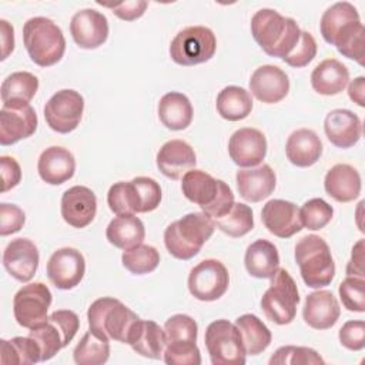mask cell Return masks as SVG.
Masks as SVG:
<instances>
[{
	"mask_svg": "<svg viewBox=\"0 0 365 365\" xmlns=\"http://www.w3.org/2000/svg\"><path fill=\"white\" fill-rule=\"evenodd\" d=\"M127 344L141 356L160 359L167 345L165 331L154 321L138 319L128 335Z\"/></svg>",
	"mask_w": 365,
	"mask_h": 365,
	"instance_id": "27",
	"label": "cell"
},
{
	"mask_svg": "<svg viewBox=\"0 0 365 365\" xmlns=\"http://www.w3.org/2000/svg\"><path fill=\"white\" fill-rule=\"evenodd\" d=\"M217 50V38L204 26L185 27L177 33L170 44V56L180 66H195L208 61Z\"/></svg>",
	"mask_w": 365,
	"mask_h": 365,
	"instance_id": "10",
	"label": "cell"
},
{
	"mask_svg": "<svg viewBox=\"0 0 365 365\" xmlns=\"http://www.w3.org/2000/svg\"><path fill=\"white\" fill-rule=\"evenodd\" d=\"M29 335L34 338L38 344L41 349V361L51 359L61 348L66 346L63 332L60 331L57 324L51 321L48 317L41 324L33 327Z\"/></svg>",
	"mask_w": 365,
	"mask_h": 365,
	"instance_id": "42",
	"label": "cell"
},
{
	"mask_svg": "<svg viewBox=\"0 0 365 365\" xmlns=\"http://www.w3.org/2000/svg\"><path fill=\"white\" fill-rule=\"evenodd\" d=\"M365 78L362 76L356 77L355 80H352L348 86V96L349 98L356 103L359 107H364L365 106V100H364V96H365Z\"/></svg>",
	"mask_w": 365,
	"mask_h": 365,
	"instance_id": "57",
	"label": "cell"
},
{
	"mask_svg": "<svg viewBox=\"0 0 365 365\" xmlns=\"http://www.w3.org/2000/svg\"><path fill=\"white\" fill-rule=\"evenodd\" d=\"M38 90V78L29 71H16L1 83V101L30 103Z\"/></svg>",
	"mask_w": 365,
	"mask_h": 365,
	"instance_id": "38",
	"label": "cell"
},
{
	"mask_svg": "<svg viewBox=\"0 0 365 365\" xmlns=\"http://www.w3.org/2000/svg\"><path fill=\"white\" fill-rule=\"evenodd\" d=\"M230 284V275L225 265L214 258L197 264L188 275V289L200 301H217L221 298Z\"/></svg>",
	"mask_w": 365,
	"mask_h": 365,
	"instance_id": "12",
	"label": "cell"
},
{
	"mask_svg": "<svg viewBox=\"0 0 365 365\" xmlns=\"http://www.w3.org/2000/svg\"><path fill=\"white\" fill-rule=\"evenodd\" d=\"M342 305L352 312L365 311V281L361 277L348 275L338 288Z\"/></svg>",
	"mask_w": 365,
	"mask_h": 365,
	"instance_id": "46",
	"label": "cell"
},
{
	"mask_svg": "<svg viewBox=\"0 0 365 365\" xmlns=\"http://www.w3.org/2000/svg\"><path fill=\"white\" fill-rule=\"evenodd\" d=\"M324 362L315 349L295 345L281 346L269 358V365H317Z\"/></svg>",
	"mask_w": 365,
	"mask_h": 365,
	"instance_id": "43",
	"label": "cell"
},
{
	"mask_svg": "<svg viewBox=\"0 0 365 365\" xmlns=\"http://www.w3.org/2000/svg\"><path fill=\"white\" fill-rule=\"evenodd\" d=\"M148 3L144 0H133V1H124L120 4H104V7H108L110 10H113V13L125 21H133L140 19L145 9H147Z\"/></svg>",
	"mask_w": 365,
	"mask_h": 365,
	"instance_id": "54",
	"label": "cell"
},
{
	"mask_svg": "<svg viewBox=\"0 0 365 365\" xmlns=\"http://www.w3.org/2000/svg\"><path fill=\"white\" fill-rule=\"evenodd\" d=\"M228 154L238 167L259 165L267 155V138L257 128H240L230 137Z\"/></svg>",
	"mask_w": 365,
	"mask_h": 365,
	"instance_id": "17",
	"label": "cell"
},
{
	"mask_svg": "<svg viewBox=\"0 0 365 365\" xmlns=\"http://www.w3.org/2000/svg\"><path fill=\"white\" fill-rule=\"evenodd\" d=\"M214 220L205 212H190L164 231L167 251L178 259H191L214 234Z\"/></svg>",
	"mask_w": 365,
	"mask_h": 365,
	"instance_id": "3",
	"label": "cell"
},
{
	"mask_svg": "<svg viewBox=\"0 0 365 365\" xmlns=\"http://www.w3.org/2000/svg\"><path fill=\"white\" fill-rule=\"evenodd\" d=\"M51 304V292L43 282H31L21 287L13 298V314L17 324L31 329L47 319Z\"/></svg>",
	"mask_w": 365,
	"mask_h": 365,
	"instance_id": "13",
	"label": "cell"
},
{
	"mask_svg": "<svg viewBox=\"0 0 365 365\" xmlns=\"http://www.w3.org/2000/svg\"><path fill=\"white\" fill-rule=\"evenodd\" d=\"M0 37H1V60H6L14 50V30L13 26L1 19L0 20Z\"/></svg>",
	"mask_w": 365,
	"mask_h": 365,
	"instance_id": "56",
	"label": "cell"
},
{
	"mask_svg": "<svg viewBox=\"0 0 365 365\" xmlns=\"http://www.w3.org/2000/svg\"><path fill=\"white\" fill-rule=\"evenodd\" d=\"M317 56V41L311 33L301 30V37L294 50L282 58L288 66L301 68L308 66Z\"/></svg>",
	"mask_w": 365,
	"mask_h": 365,
	"instance_id": "48",
	"label": "cell"
},
{
	"mask_svg": "<svg viewBox=\"0 0 365 365\" xmlns=\"http://www.w3.org/2000/svg\"><path fill=\"white\" fill-rule=\"evenodd\" d=\"M334 215V208L322 198H311L299 208V217L302 227L317 231L324 228Z\"/></svg>",
	"mask_w": 365,
	"mask_h": 365,
	"instance_id": "44",
	"label": "cell"
},
{
	"mask_svg": "<svg viewBox=\"0 0 365 365\" xmlns=\"http://www.w3.org/2000/svg\"><path fill=\"white\" fill-rule=\"evenodd\" d=\"M346 275L364 278V240H359L351 254V259L346 265Z\"/></svg>",
	"mask_w": 365,
	"mask_h": 365,
	"instance_id": "55",
	"label": "cell"
},
{
	"mask_svg": "<svg viewBox=\"0 0 365 365\" xmlns=\"http://www.w3.org/2000/svg\"><path fill=\"white\" fill-rule=\"evenodd\" d=\"M84 111L83 96L71 88L54 93L44 106L47 125L60 134H68L77 128Z\"/></svg>",
	"mask_w": 365,
	"mask_h": 365,
	"instance_id": "11",
	"label": "cell"
},
{
	"mask_svg": "<svg viewBox=\"0 0 365 365\" xmlns=\"http://www.w3.org/2000/svg\"><path fill=\"white\" fill-rule=\"evenodd\" d=\"M123 265L134 275H144L153 272L160 264V254L153 245L138 244L133 248L124 250L121 255Z\"/></svg>",
	"mask_w": 365,
	"mask_h": 365,
	"instance_id": "41",
	"label": "cell"
},
{
	"mask_svg": "<svg viewBox=\"0 0 365 365\" xmlns=\"http://www.w3.org/2000/svg\"><path fill=\"white\" fill-rule=\"evenodd\" d=\"M235 180L240 195L250 202H258L268 198L277 185L275 171L268 164L238 170Z\"/></svg>",
	"mask_w": 365,
	"mask_h": 365,
	"instance_id": "25",
	"label": "cell"
},
{
	"mask_svg": "<svg viewBox=\"0 0 365 365\" xmlns=\"http://www.w3.org/2000/svg\"><path fill=\"white\" fill-rule=\"evenodd\" d=\"M40 255L36 244L27 238L11 240L3 252V267L20 282H29L38 267Z\"/></svg>",
	"mask_w": 365,
	"mask_h": 365,
	"instance_id": "18",
	"label": "cell"
},
{
	"mask_svg": "<svg viewBox=\"0 0 365 365\" xmlns=\"http://www.w3.org/2000/svg\"><path fill=\"white\" fill-rule=\"evenodd\" d=\"M250 91L265 104L279 103L289 91L288 76L278 66H261L251 74Z\"/></svg>",
	"mask_w": 365,
	"mask_h": 365,
	"instance_id": "21",
	"label": "cell"
},
{
	"mask_svg": "<svg viewBox=\"0 0 365 365\" xmlns=\"http://www.w3.org/2000/svg\"><path fill=\"white\" fill-rule=\"evenodd\" d=\"M214 224L218 230L232 238L242 237L254 228L252 210L247 204L234 202L225 215L214 220Z\"/></svg>",
	"mask_w": 365,
	"mask_h": 365,
	"instance_id": "40",
	"label": "cell"
},
{
	"mask_svg": "<svg viewBox=\"0 0 365 365\" xmlns=\"http://www.w3.org/2000/svg\"><path fill=\"white\" fill-rule=\"evenodd\" d=\"M215 107L222 118L228 121H240L251 114L252 98L245 88L227 86L218 93Z\"/></svg>",
	"mask_w": 365,
	"mask_h": 365,
	"instance_id": "34",
	"label": "cell"
},
{
	"mask_svg": "<svg viewBox=\"0 0 365 365\" xmlns=\"http://www.w3.org/2000/svg\"><path fill=\"white\" fill-rule=\"evenodd\" d=\"M0 170H1V192L19 185L21 181V168L19 163L9 155L0 157Z\"/></svg>",
	"mask_w": 365,
	"mask_h": 365,
	"instance_id": "53",
	"label": "cell"
},
{
	"mask_svg": "<svg viewBox=\"0 0 365 365\" xmlns=\"http://www.w3.org/2000/svg\"><path fill=\"white\" fill-rule=\"evenodd\" d=\"M107 204L115 215L141 212V200L133 180L113 184L107 192Z\"/></svg>",
	"mask_w": 365,
	"mask_h": 365,
	"instance_id": "39",
	"label": "cell"
},
{
	"mask_svg": "<svg viewBox=\"0 0 365 365\" xmlns=\"http://www.w3.org/2000/svg\"><path fill=\"white\" fill-rule=\"evenodd\" d=\"M60 208L61 217L68 225L84 228L91 224L96 217L97 198L88 187L74 185L63 192Z\"/></svg>",
	"mask_w": 365,
	"mask_h": 365,
	"instance_id": "19",
	"label": "cell"
},
{
	"mask_svg": "<svg viewBox=\"0 0 365 365\" xmlns=\"http://www.w3.org/2000/svg\"><path fill=\"white\" fill-rule=\"evenodd\" d=\"M285 154L291 164L297 167H311L322 155V143L315 131L298 128L292 131L285 144Z\"/></svg>",
	"mask_w": 365,
	"mask_h": 365,
	"instance_id": "29",
	"label": "cell"
},
{
	"mask_svg": "<svg viewBox=\"0 0 365 365\" xmlns=\"http://www.w3.org/2000/svg\"><path fill=\"white\" fill-rule=\"evenodd\" d=\"M48 318L51 321H54L57 324V327L60 328V331L63 332L64 344L67 346L73 341V338L76 336V334L80 328V319H78L77 314L70 309H58V311L51 312L48 315Z\"/></svg>",
	"mask_w": 365,
	"mask_h": 365,
	"instance_id": "52",
	"label": "cell"
},
{
	"mask_svg": "<svg viewBox=\"0 0 365 365\" xmlns=\"http://www.w3.org/2000/svg\"><path fill=\"white\" fill-rule=\"evenodd\" d=\"M247 355H258L271 344L272 334L268 327L254 314H244L235 319Z\"/></svg>",
	"mask_w": 365,
	"mask_h": 365,
	"instance_id": "35",
	"label": "cell"
},
{
	"mask_svg": "<svg viewBox=\"0 0 365 365\" xmlns=\"http://www.w3.org/2000/svg\"><path fill=\"white\" fill-rule=\"evenodd\" d=\"M0 361L1 364L31 365L41 361V349L34 338L14 336L11 339L0 341Z\"/></svg>",
	"mask_w": 365,
	"mask_h": 365,
	"instance_id": "36",
	"label": "cell"
},
{
	"mask_svg": "<svg viewBox=\"0 0 365 365\" xmlns=\"http://www.w3.org/2000/svg\"><path fill=\"white\" fill-rule=\"evenodd\" d=\"M251 34L268 56L284 58L298 44L301 29L294 19L261 9L251 19Z\"/></svg>",
	"mask_w": 365,
	"mask_h": 365,
	"instance_id": "2",
	"label": "cell"
},
{
	"mask_svg": "<svg viewBox=\"0 0 365 365\" xmlns=\"http://www.w3.org/2000/svg\"><path fill=\"white\" fill-rule=\"evenodd\" d=\"M181 191L188 201L201 207L202 212L212 220L225 215L234 204L230 185L202 170L187 171L182 175Z\"/></svg>",
	"mask_w": 365,
	"mask_h": 365,
	"instance_id": "4",
	"label": "cell"
},
{
	"mask_svg": "<svg viewBox=\"0 0 365 365\" xmlns=\"http://www.w3.org/2000/svg\"><path fill=\"white\" fill-rule=\"evenodd\" d=\"M164 362L168 365H200L201 354L192 341L167 342L164 349Z\"/></svg>",
	"mask_w": 365,
	"mask_h": 365,
	"instance_id": "45",
	"label": "cell"
},
{
	"mask_svg": "<svg viewBox=\"0 0 365 365\" xmlns=\"http://www.w3.org/2000/svg\"><path fill=\"white\" fill-rule=\"evenodd\" d=\"M167 342L173 341H192L197 342L198 327L197 322L185 314H175L164 324Z\"/></svg>",
	"mask_w": 365,
	"mask_h": 365,
	"instance_id": "47",
	"label": "cell"
},
{
	"mask_svg": "<svg viewBox=\"0 0 365 365\" xmlns=\"http://www.w3.org/2000/svg\"><path fill=\"white\" fill-rule=\"evenodd\" d=\"M37 171L44 182L50 185H60L74 175V155L64 147L51 145L40 154Z\"/></svg>",
	"mask_w": 365,
	"mask_h": 365,
	"instance_id": "26",
	"label": "cell"
},
{
	"mask_svg": "<svg viewBox=\"0 0 365 365\" xmlns=\"http://www.w3.org/2000/svg\"><path fill=\"white\" fill-rule=\"evenodd\" d=\"M339 314V304L331 291L319 289L307 295L302 318L311 328L329 329L336 324Z\"/></svg>",
	"mask_w": 365,
	"mask_h": 365,
	"instance_id": "24",
	"label": "cell"
},
{
	"mask_svg": "<svg viewBox=\"0 0 365 365\" xmlns=\"http://www.w3.org/2000/svg\"><path fill=\"white\" fill-rule=\"evenodd\" d=\"M319 30L328 44L335 46L346 58L364 66L365 29L354 4L338 1L328 7L321 17Z\"/></svg>",
	"mask_w": 365,
	"mask_h": 365,
	"instance_id": "1",
	"label": "cell"
},
{
	"mask_svg": "<svg viewBox=\"0 0 365 365\" xmlns=\"http://www.w3.org/2000/svg\"><path fill=\"white\" fill-rule=\"evenodd\" d=\"M324 131L331 144L338 148L354 147L362 135L361 118L351 110L335 108L324 120Z\"/></svg>",
	"mask_w": 365,
	"mask_h": 365,
	"instance_id": "22",
	"label": "cell"
},
{
	"mask_svg": "<svg viewBox=\"0 0 365 365\" xmlns=\"http://www.w3.org/2000/svg\"><path fill=\"white\" fill-rule=\"evenodd\" d=\"M138 319L140 317L134 311L111 297L96 299L87 311L90 329L110 341L113 339L123 344H127L128 335Z\"/></svg>",
	"mask_w": 365,
	"mask_h": 365,
	"instance_id": "7",
	"label": "cell"
},
{
	"mask_svg": "<svg viewBox=\"0 0 365 365\" xmlns=\"http://www.w3.org/2000/svg\"><path fill=\"white\" fill-rule=\"evenodd\" d=\"M271 284L261 298L265 317L278 325L291 324L297 315L299 294L294 278L284 268H278L269 278Z\"/></svg>",
	"mask_w": 365,
	"mask_h": 365,
	"instance_id": "8",
	"label": "cell"
},
{
	"mask_svg": "<svg viewBox=\"0 0 365 365\" xmlns=\"http://www.w3.org/2000/svg\"><path fill=\"white\" fill-rule=\"evenodd\" d=\"M133 182L137 187L141 200V212L154 211L161 201V187L150 177H135Z\"/></svg>",
	"mask_w": 365,
	"mask_h": 365,
	"instance_id": "49",
	"label": "cell"
},
{
	"mask_svg": "<svg viewBox=\"0 0 365 365\" xmlns=\"http://www.w3.org/2000/svg\"><path fill=\"white\" fill-rule=\"evenodd\" d=\"M339 342L351 351H361L365 346V322L362 319L346 321L339 329Z\"/></svg>",
	"mask_w": 365,
	"mask_h": 365,
	"instance_id": "51",
	"label": "cell"
},
{
	"mask_svg": "<svg viewBox=\"0 0 365 365\" xmlns=\"http://www.w3.org/2000/svg\"><path fill=\"white\" fill-rule=\"evenodd\" d=\"M110 356V339L90 329L74 348L73 358L77 365H103Z\"/></svg>",
	"mask_w": 365,
	"mask_h": 365,
	"instance_id": "37",
	"label": "cell"
},
{
	"mask_svg": "<svg viewBox=\"0 0 365 365\" xmlns=\"http://www.w3.org/2000/svg\"><path fill=\"white\" fill-rule=\"evenodd\" d=\"M47 277L58 289H71L77 287L86 272V259L83 254L71 247H64L51 254L47 261Z\"/></svg>",
	"mask_w": 365,
	"mask_h": 365,
	"instance_id": "15",
	"label": "cell"
},
{
	"mask_svg": "<svg viewBox=\"0 0 365 365\" xmlns=\"http://www.w3.org/2000/svg\"><path fill=\"white\" fill-rule=\"evenodd\" d=\"M70 33L80 48H97L108 37L107 17L94 9H83L71 17Z\"/></svg>",
	"mask_w": 365,
	"mask_h": 365,
	"instance_id": "16",
	"label": "cell"
},
{
	"mask_svg": "<svg viewBox=\"0 0 365 365\" xmlns=\"http://www.w3.org/2000/svg\"><path fill=\"white\" fill-rule=\"evenodd\" d=\"M23 41L33 63L40 67L54 66L66 51L61 29L47 17H31L23 26Z\"/></svg>",
	"mask_w": 365,
	"mask_h": 365,
	"instance_id": "5",
	"label": "cell"
},
{
	"mask_svg": "<svg viewBox=\"0 0 365 365\" xmlns=\"http://www.w3.org/2000/svg\"><path fill=\"white\" fill-rule=\"evenodd\" d=\"M160 121L173 131L187 128L192 121V106L188 97L178 91H170L160 98L158 103Z\"/></svg>",
	"mask_w": 365,
	"mask_h": 365,
	"instance_id": "31",
	"label": "cell"
},
{
	"mask_svg": "<svg viewBox=\"0 0 365 365\" xmlns=\"http://www.w3.org/2000/svg\"><path fill=\"white\" fill-rule=\"evenodd\" d=\"M265 228L278 238H289L302 230L299 208L285 200H269L261 210Z\"/></svg>",
	"mask_w": 365,
	"mask_h": 365,
	"instance_id": "20",
	"label": "cell"
},
{
	"mask_svg": "<svg viewBox=\"0 0 365 365\" xmlns=\"http://www.w3.org/2000/svg\"><path fill=\"white\" fill-rule=\"evenodd\" d=\"M349 81V71L336 58L321 61L311 73L312 88L322 96H336L345 90Z\"/></svg>",
	"mask_w": 365,
	"mask_h": 365,
	"instance_id": "30",
	"label": "cell"
},
{
	"mask_svg": "<svg viewBox=\"0 0 365 365\" xmlns=\"http://www.w3.org/2000/svg\"><path fill=\"white\" fill-rule=\"evenodd\" d=\"M204 342L212 365H244L245 348L235 324L227 319L211 322L204 335Z\"/></svg>",
	"mask_w": 365,
	"mask_h": 365,
	"instance_id": "9",
	"label": "cell"
},
{
	"mask_svg": "<svg viewBox=\"0 0 365 365\" xmlns=\"http://www.w3.org/2000/svg\"><path fill=\"white\" fill-rule=\"evenodd\" d=\"M324 188L338 202H349L361 194V175L349 164H335L324 178Z\"/></svg>",
	"mask_w": 365,
	"mask_h": 365,
	"instance_id": "28",
	"label": "cell"
},
{
	"mask_svg": "<svg viewBox=\"0 0 365 365\" xmlns=\"http://www.w3.org/2000/svg\"><path fill=\"white\" fill-rule=\"evenodd\" d=\"M26 222L24 211L16 204H0V235H10L23 228Z\"/></svg>",
	"mask_w": 365,
	"mask_h": 365,
	"instance_id": "50",
	"label": "cell"
},
{
	"mask_svg": "<svg viewBox=\"0 0 365 365\" xmlns=\"http://www.w3.org/2000/svg\"><path fill=\"white\" fill-rule=\"evenodd\" d=\"M158 170L171 180H180L197 164L194 148L182 140H170L157 153Z\"/></svg>",
	"mask_w": 365,
	"mask_h": 365,
	"instance_id": "23",
	"label": "cell"
},
{
	"mask_svg": "<svg viewBox=\"0 0 365 365\" xmlns=\"http://www.w3.org/2000/svg\"><path fill=\"white\" fill-rule=\"evenodd\" d=\"M244 264L250 275L261 279L271 278L279 268L278 250L267 240H257L247 248Z\"/></svg>",
	"mask_w": 365,
	"mask_h": 365,
	"instance_id": "32",
	"label": "cell"
},
{
	"mask_svg": "<svg viewBox=\"0 0 365 365\" xmlns=\"http://www.w3.org/2000/svg\"><path fill=\"white\" fill-rule=\"evenodd\" d=\"M106 237L111 245L120 250H128L143 242L145 228L135 214H121L110 221Z\"/></svg>",
	"mask_w": 365,
	"mask_h": 365,
	"instance_id": "33",
	"label": "cell"
},
{
	"mask_svg": "<svg viewBox=\"0 0 365 365\" xmlns=\"http://www.w3.org/2000/svg\"><path fill=\"white\" fill-rule=\"evenodd\" d=\"M37 114L30 103H3L0 110V144L11 145L34 134Z\"/></svg>",
	"mask_w": 365,
	"mask_h": 365,
	"instance_id": "14",
	"label": "cell"
},
{
	"mask_svg": "<svg viewBox=\"0 0 365 365\" xmlns=\"http://www.w3.org/2000/svg\"><path fill=\"white\" fill-rule=\"evenodd\" d=\"M295 261L305 285L309 288H322L332 282L335 264L329 245L319 235H305L297 242Z\"/></svg>",
	"mask_w": 365,
	"mask_h": 365,
	"instance_id": "6",
	"label": "cell"
}]
</instances>
